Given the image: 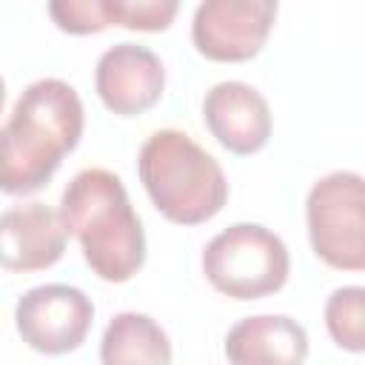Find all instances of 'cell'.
I'll return each mask as SVG.
<instances>
[{
  "label": "cell",
  "instance_id": "6da1fadb",
  "mask_svg": "<svg viewBox=\"0 0 365 365\" xmlns=\"http://www.w3.org/2000/svg\"><path fill=\"white\" fill-rule=\"evenodd\" d=\"M83 125V100L71 83L43 77L26 86L0 125V191L11 197L40 191L77 148Z\"/></svg>",
  "mask_w": 365,
  "mask_h": 365
},
{
  "label": "cell",
  "instance_id": "7a4b0ae2",
  "mask_svg": "<svg viewBox=\"0 0 365 365\" xmlns=\"http://www.w3.org/2000/svg\"><path fill=\"white\" fill-rule=\"evenodd\" d=\"M66 234L77 237L88 268L106 282L131 279L145 262V231L123 180L108 168H83L60 197Z\"/></svg>",
  "mask_w": 365,
  "mask_h": 365
},
{
  "label": "cell",
  "instance_id": "3957f363",
  "mask_svg": "<svg viewBox=\"0 0 365 365\" xmlns=\"http://www.w3.org/2000/svg\"><path fill=\"white\" fill-rule=\"evenodd\" d=\"M137 171L154 208L177 225H200L228 200L222 165L177 128H160L143 143Z\"/></svg>",
  "mask_w": 365,
  "mask_h": 365
},
{
  "label": "cell",
  "instance_id": "277c9868",
  "mask_svg": "<svg viewBox=\"0 0 365 365\" xmlns=\"http://www.w3.org/2000/svg\"><path fill=\"white\" fill-rule=\"evenodd\" d=\"M202 274L231 299H262L285 285L291 257L271 228L234 222L208 240L202 251Z\"/></svg>",
  "mask_w": 365,
  "mask_h": 365
},
{
  "label": "cell",
  "instance_id": "5b68a950",
  "mask_svg": "<svg viewBox=\"0 0 365 365\" xmlns=\"http://www.w3.org/2000/svg\"><path fill=\"white\" fill-rule=\"evenodd\" d=\"M314 254L336 271L365 268V182L356 171L319 177L305 197Z\"/></svg>",
  "mask_w": 365,
  "mask_h": 365
},
{
  "label": "cell",
  "instance_id": "8992f818",
  "mask_svg": "<svg viewBox=\"0 0 365 365\" xmlns=\"http://www.w3.org/2000/svg\"><path fill=\"white\" fill-rule=\"evenodd\" d=\"M94 322L91 299L66 282L29 288L14 305V325L23 342L40 354L60 356L77 351Z\"/></svg>",
  "mask_w": 365,
  "mask_h": 365
},
{
  "label": "cell",
  "instance_id": "52a82bcc",
  "mask_svg": "<svg viewBox=\"0 0 365 365\" xmlns=\"http://www.w3.org/2000/svg\"><path fill=\"white\" fill-rule=\"evenodd\" d=\"M274 20V0H205L194 9L191 43L214 63H242L259 54Z\"/></svg>",
  "mask_w": 365,
  "mask_h": 365
},
{
  "label": "cell",
  "instance_id": "ba28073f",
  "mask_svg": "<svg viewBox=\"0 0 365 365\" xmlns=\"http://www.w3.org/2000/svg\"><path fill=\"white\" fill-rule=\"evenodd\" d=\"M94 88L103 106L120 117H137L154 108L165 88L163 60L140 43L106 48L94 68Z\"/></svg>",
  "mask_w": 365,
  "mask_h": 365
},
{
  "label": "cell",
  "instance_id": "9c48e42d",
  "mask_svg": "<svg viewBox=\"0 0 365 365\" xmlns=\"http://www.w3.org/2000/svg\"><path fill=\"white\" fill-rule=\"evenodd\" d=\"M202 120L211 137L231 154H257L271 137L268 100L242 80H222L202 97Z\"/></svg>",
  "mask_w": 365,
  "mask_h": 365
},
{
  "label": "cell",
  "instance_id": "30bf717a",
  "mask_svg": "<svg viewBox=\"0 0 365 365\" xmlns=\"http://www.w3.org/2000/svg\"><path fill=\"white\" fill-rule=\"evenodd\" d=\"M60 211L46 202H23L0 214V268L14 274L46 271L66 254Z\"/></svg>",
  "mask_w": 365,
  "mask_h": 365
},
{
  "label": "cell",
  "instance_id": "8fae6325",
  "mask_svg": "<svg viewBox=\"0 0 365 365\" xmlns=\"http://www.w3.org/2000/svg\"><path fill=\"white\" fill-rule=\"evenodd\" d=\"M305 356L308 334L285 314L245 317L225 334L228 365H302Z\"/></svg>",
  "mask_w": 365,
  "mask_h": 365
},
{
  "label": "cell",
  "instance_id": "7c38bea8",
  "mask_svg": "<svg viewBox=\"0 0 365 365\" xmlns=\"http://www.w3.org/2000/svg\"><path fill=\"white\" fill-rule=\"evenodd\" d=\"M103 365H171V339L157 319L137 311L111 317L100 339Z\"/></svg>",
  "mask_w": 365,
  "mask_h": 365
},
{
  "label": "cell",
  "instance_id": "4fadbf2b",
  "mask_svg": "<svg viewBox=\"0 0 365 365\" xmlns=\"http://www.w3.org/2000/svg\"><path fill=\"white\" fill-rule=\"evenodd\" d=\"M177 9V0H77L68 9V29L71 34H97L108 26L165 31Z\"/></svg>",
  "mask_w": 365,
  "mask_h": 365
},
{
  "label": "cell",
  "instance_id": "5bb4252c",
  "mask_svg": "<svg viewBox=\"0 0 365 365\" xmlns=\"http://www.w3.org/2000/svg\"><path fill=\"white\" fill-rule=\"evenodd\" d=\"M325 328L331 339L351 354L365 351V288L342 285L325 299Z\"/></svg>",
  "mask_w": 365,
  "mask_h": 365
},
{
  "label": "cell",
  "instance_id": "9a60e30c",
  "mask_svg": "<svg viewBox=\"0 0 365 365\" xmlns=\"http://www.w3.org/2000/svg\"><path fill=\"white\" fill-rule=\"evenodd\" d=\"M3 103H6V83H3V77H0V111H3Z\"/></svg>",
  "mask_w": 365,
  "mask_h": 365
}]
</instances>
